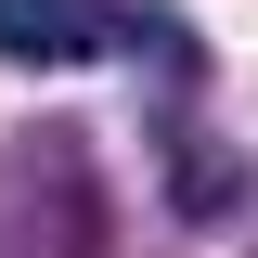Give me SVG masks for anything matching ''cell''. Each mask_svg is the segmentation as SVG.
Instances as JSON below:
<instances>
[{"instance_id": "7a4b0ae2", "label": "cell", "mask_w": 258, "mask_h": 258, "mask_svg": "<svg viewBox=\"0 0 258 258\" xmlns=\"http://www.w3.org/2000/svg\"><path fill=\"white\" fill-rule=\"evenodd\" d=\"M116 39H129L116 0H0V64H91Z\"/></svg>"}, {"instance_id": "6da1fadb", "label": "cell", "mask_w": 258, "mask_h": 258, "mask_svg": "<svg viewBox=\"0 0 258 258\" xmlns=\"http://www.w3.org/2000/svg\"><path fill=\"white\" fill-rule=\"evenodd\" d=\"M0 258H103V181L78 129H26L0 155Z\"/></svg>"}]
</instances>
